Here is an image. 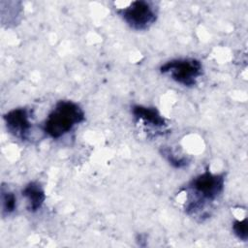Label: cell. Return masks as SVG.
Here are the masks:
<instances>
[{
	"mask_svg": "<svg viewBox=\"0 0 248 248\" xmlns=\"http://www.w3.org/2000/svg\"><path fill=\"white\" fill-rule=\"evenodd\" d=\"M232 232L234 233V235L242 241H246L248 238V233H247V220L246 218L243 219H235L232 222Z\"/></svg>",
	"mask_w": 248,
	"mask_h": 248,
	"instance_id": "30bf717a",
	"label": "cell"
},
{
	"mask_svg": "<svg viewBox=\"0 0 248 248\" xmlns=\"http://www.w3.org/2000/svg\"><path fill=\"white\" fill-rule=\"evenodd\" d=\"M85 118L83 109L73 101H58L47 114L43 130L46 136L57 140L72 131Z\"/></svg>",
	"mask_w": 248,
	"mask_h": 248,
	"instance_id": "7a4b0ae2",
	"label": "cell"
},
{
	"mask_svg": "<svg viewBox=\"0 0 248 248\" xmlns=\"http://www.w3.org/2000/svg\"><path fill=\"white\" fill-rule=\"evenodd\" d=\"M160 72L168 75L176 83L193 86L202 74V65L196 58H177L164 63Z\"/></svg>",
	"mask_w": 248,
	"mask_h": 248,
	"instance_id": "277c9868",
	"label": "cell"
},
{
	"mask_svg": "<svg viewBox=\"0 0 248 248\" xmlns=\"http://www.w3.org/2000/svg\"><path fill=\"white\" fill-rule=\"evenodd\" d=\"M1 203H2V214L9 215L16 209V198L13 192L5 189L2 186L1 189Z\"/></svg>",
	"mask_w": 248,
	"mask_h": 248,
	"instance_id": "ba28073f",
	"label": "cell"
},
{
	"mask_svg": "<svg viewBox=\"0 0 248 248\" xmlns=\"http://www.w3.org/2000/svg\"><path fill=\"white\" fill-rule=\"evenodd\" d=\"M119 16L133 29L145 30L157 19V8L154 3L137 0L127 6L116 9Z\"/></svg>",
	"mask_w": 248,
	"mask_h": 248,
	"instance_id": "3957f363",
	"label": "cell"
},
{
	"mask_svg": "<svg viewBox=\"0 0 248 248\" xmlns=\"http://www.w3.org/2000/svg\"><path fill=\"white\" fill-rule=\"evenodd\" d=\"M161 154L165 159L174 168L180 169L185 167L188 164V160L185 157H178L176 154H174L171 149L168 147H164L161 149Z\"/></svg>",
	"mask_w": 248,
	"mask_h": 248,
	"instance_id": "9c48e42d",
	"label": "cell"
},
{
	"mask_svg": "<svg viewBox=\"0 0 248 248\" xmlns=\"http://www.w3.org/2000/svg\"><path fill=\"white\" fill-rule=\"evenodd\" d=\"M21 195L26 199L28 209L31 212L38 211L46 201L45 190L37 181H32L25 185L21 191Z\"/></svg>",
	"mask_w": 248,
	"mask_h": 248,
	"instance_id": "52a82bcc",
	"label": "cell"
},
{
	"mask_svg": "<svg viewBox=\"0 0 248 248\" xmlns=\"http://www.w3.org/2000/svg\"><path fill=\"white\" fill-rule=\"evenodd\" d=\"M225 187L224 173H216L210 170L195 176L188 184V200L185 210L189 214H196L206 204L215 202L223 193Z\"/></svg>",
	"mask_w": 248,
	"mask_h": 248,
	"instance_id": "6da1fadb",
	"label": "cell"
},
{
	"mask_svg": "<svg viewBox=\"0 0 248 248\" xmlns=\"http://www.w3.org/2000/svg\"><path fill=\"white\" fill-rule=\"evenodd\" d=\"M132 114L138 121H140L144 126L150 128L160 129L167 125L166 119L160 111L153 107L135 105L132 107Z\"/></svg>",
	"mask_w": 248,
	"mask_h": 248,
	"instance_id": "8992f818",
	"label": "cell"
},
{
	"mask_svg": "<svg viewBox=\"0 0 248 248\" xmlns=\"http://www.w3.org/2000/svg\"><path fill=\"white\" fill-rule=\"evenodd\" d=\"M8 131L15 137L25 140L31 129L29 110L25 108H14L3 116Z\"/></svg>",
	"mask_w": 248,
	"mask_h": 248,
	"instance_id": "5b68a950",
	"label": "cell"
}]
</instances>
